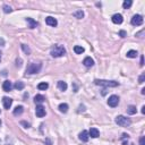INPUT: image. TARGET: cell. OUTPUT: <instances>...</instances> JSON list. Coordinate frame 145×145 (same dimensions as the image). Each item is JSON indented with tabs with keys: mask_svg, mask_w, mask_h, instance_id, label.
Masks as SVG:
<instances>
[{
	"mask_svg": "<svg viewBox=\"0 0 145 145\" xmlns=\"http://www.w3.org/2000/svg\"><path fill=\"white\" fill-rule=\"evenodd\" d=\"M50 53H51V56L55 57V58H59V57H62L65 53H66V49H65L62 45L57 44V45H55V47H52Z\"/></svg>",
	"mask_w": 145,
	"mask_h": 145,
	"instance_id": "obj_1",
	"label": "cell"
},
{
	"mask_svg": "<svg viewBox=\"0 0 145 145\" xmlns=\"http://www.w3.org/2000/svg\"><path fill=\"white\" fill-rule=\"evenodd\" d=\"M42 68L41 62H31L26 68V74L28 75H32V74H38Z\"/></svg>",
	"mask_w": 145,
	"mask_h": 145,
	"instance_id": "obj_2",
	"label": "cell"
},
{
	"mask_svg": "<svg viewBox=\"0 0 145 145\" xmlns=\"http://www.w3.org/2000/svg\"><path fill=\"white\" fill-rule=\"evenodd\" d=\"M94 84L100 85V86H104V87H116L119 85V83L116 81H106V79H95Z\"/></svg>",
	"mask_w": 145,
	"mask_h": 145,
	"instance_id": "obj_3",
	"label": "cell"
},
{
	"mask_svg": "<svg viewBox=\"0 0 145 145\" xmlns=\"http://www.w3.org/2000/svg\"><path fill=\"white\" fill-rule=\"evenodd\" d=\"M116 124L121 126V127H128L129 125L132 124V121H130L129 118L125 117V116H118V117L116 118Z\"/></svg>",
	"mask_w": 145,
	"mask_h": 145,
	"instance_id": "obj_4",
	"label": "cell"
},
{
	"mask_svg": "<svg viewBox=\"0 0 145 145\" xmlns=\"http://www.w3.org/2000/svg\"><path fill=\"white\" fill-rule=\"evenodd\" d=\"M143 22H144L143 16H141V15H135V16H133V18H132V24L134 25V26H140V25L143 24Z\"/></svg>",
	"mask_w": 145,
	"mask_h": 145,
	"instance_id": "obj_5",
	"label": "cell"
},
{
	"mask_svg": "<svg viewBox=\"0 0 145 145\" xmlns=\"http://www.w3.org/2000/svg\"><path fill=\"white\" fill-rule=\"evenodd\" d=\"M118 103H119V98L117 95H111L109 98V100H108V104H109L110 107H112V108L117 107Z\"/></svg>",
	"mask_w": 145,
	"mask_h": 145,
	"instance_id": "obj_6",
	"label": "cell"
},
{
	"mask_svg": "<svg viewBox=\"0 0 145 145\" xmlns=\"http://www.w3.org/2000/svg\"><path fill=\"white\" fill-rule=\"evenodd\" d=\"M35 113L36 116H38L39 118H42L45 116V109L43 106H41V104H39V106H36V109H35Z\"/></svg>",
	"mask_w": 145,
	"mask_h": 145,
	"instance_id": "obj_7",
	"label": "cell"
},
{
	"mask_svg": "<svg viewBox=\"0 0 145 145\" xmlns=\"http://www.w3.org/2000/svg\"><path fill=\"white\" fill-rule=\"evenodd\" d=\"M45 23H47V25H49V26H52V27H55L57 26V24H58V22H57V19L56 18H53V17H47L45 18Z\"/></svg>",
	"mask_w": 145,
	"mask_h": 145,
	"instance_id": "obj_8",
	"label": "cell"
},
{
	"mask_svg": "<svg viewBox=\"0 0 145 145\" xmlns=\"http://www.w3.org/2000/svg\"><path fill=\"white\" fill-rule=\"evenodd\" d=\"M111 19H112V23H115V24H121L124 22V18L120 14H115Z\"/></svg>",
	"mask_w": 145,
	"mask_h": 145,
	"instance_id": "obj_9",
	"label": "cell"
},
{
	"mask_svg": "<svg viewBox=\"0 0 145 145\" xmlns=\"http://www.w3.org/2000/svg\"><path fill=\"white\" fill-rule=\"evenodd\" d=\"M2 103H4V108L5 109H9L11 107V104H13V100H11L10 98H7V96H5L4 99H2Z\"/></svg>",
	"mask_w": 145,
	"mask_h": 145,
	"instance_id": "obj_10",
	"label": "cell"
},
{
	"mask_svg": "<svg viewBox=\"0 0 145 145\" xmlns=\"http://www.w3.org/2000/svg\"><path fill=\"white\" fill-rule=\"evenodd\" d=\"M13 84H11L10 81H5L4 84H2V89H4L5 92H9V91H11V89H13Z\"/></svg>",
	"mask_w": 145,
	"mask_h": 145,
	"instance_id": "obj_11",
	"label": "cell"
},
{
	"mask_svg": "<svg viewBox=\"0 0 145 145\" xmlns=\"http://www.w3.org/2000/svg\"><path fill=\"white\" fill-rule=\"evenodd\" d=\"M83 64L85 67H92L94 65V60H93L91 57H86V58L83 60Z\"/></svg>",
	"mask_w": 145,
	"mask_h": 145,
	"instance_id": "obj_12",
	"label": "cell"
},
{
	"mask_svg": "<svg viewBox=\"0 0 145 145\" xmlns=\"http://www.w3.org/2000/svg\"><path fill=\"white\" fill-rule=\"evenodd\" d=\"M89 136H91L92 138H98L100 136V132L96 128H91L89 132Z\"/></svg>",
	"mask_w": 145,
	"mask_h": 145,
	"instance_id": "obj_13",
	"label": "cell"
},
{
	"mask_svg": "<svg viewBox=\"0 0 145 145\" xmlns=\"http://www.w3.org/2000/svg\"><path fill=\"white\" fill-rule=\"evenodd\" d=\"M89 132H86V130H83V132L79 134V140L82 142H87L89 141Z\"/></svg>",
	"mask_w": 145,
	"mask_h": 145,
	"instance_id": "obj_14",
	"label": "cell"
},
{
	"mask_svg": "<svg viewBox=\"0 0 145 145\" xmlns=\"http://www.w3.org/2000/svg\"><path fill=\"white\" fill-rule=\"evenodd\" d=\"M26 22H27L28 27H30V28H35L36 26H38V23L34 21L33 18H30V17H27V18H26Z\"/></svg>",
	"mask_w": 145,
	"mask_h": 145,
	"instance_id": "obj_15",
	"label": "cell"
},
{
	"mask_svg": "<svg viewBox=\"0 0 145 145\" xmlns=\"http://www.w3.org/2000/svg\"><path fill=\"white\" fill-rule=\"evenodd\" d=\"M44 100H45V98L43 95H41V94H38V95L34 96V102H35V103H38V104L43 103Z\"/></svg>",
	"mask_w": 145,
	"mask_h": 145,
	"instance_id": "obj_16",
	"label": "cell"
},
{
	"mask_svg": "<svg viewBox=\"0 0 145 145\" xmlns=\"http://www.w3.org/2000/svg\"><path fill=\"white\" fill-rule=\"evenodd\" d=\"M23 111H24V108H23L22 106L16 107L15 109H14V116H19V115H22Z\"/></svg>",
	"mask_w": 145,
	"mask_h": 145,
	"instance_id": "obj_17",
	"label": "cell"
},
{
	"mask_svg": "<svg viewBox=\"0 0 145 145\" xmlns=\"http://www.w3.org/2000/svg\"><path fill=\"white\" fill-rule=\"evenodd\" d=\"M67 83L66 82H62V81H59L58 82V89L60 91H66L67 90Z\"/></svg>",
	"mask_w": 145,
	"mask_h": 145,
	"instance_id": "obj_18",
	"label": "cell"
},
{
	"mask_svg": "<svg viewBox=\"0 0 145 145\" xmlns=\"http://www.w3.org/2000/svg\"><path fill=\"white\" fill-rule=\"evenodd\" d=\"M59 110H60V112L66 113V112L68 111V104H67V103H61V104H59Z\"/></svg>",
	"mask_w": 145,
	"mask_h": 145,
	"instance_id": "obj_19",
	"label": "cell"
},
{
	"mask_svg": "<svg viewBox=\"0 0 145 145\" xmlns=\"http://www.w3.org/2000/svg\"><path fill=\"white\" fill-rule=\"evenodd\" d=\"M127 112H128L129 115H135V113L137 112V109H136L135 106H129L127 108Z\"/></svg>",
	"mask_w": 145,
	"mask_h": 145,
	"instance_id": "obj_20",
	"label": "cell"
},
{
	"mask_svg": "<svg viewBox=\"0 0 145 145\" xmlns=\"http://www.w3.org/2000/svg\"><path fill=\"white\" fill-rule=\"evenodd\" d=\"M74 51H75V53H77V55H82V53L85 51V49L83 47H79V45H76L75 48H74Z\"/></svg>",
	"mask_w": 145,
	"mask_h": 145,
	"instance_id": "obj_21",
	"label": "cell"
},
{
	"mask_svg": "<svg viewBox=\"0 0 145 145\" xmlns=\"http://www.w3.org/2000/svg\"><path fill=\"white\" fill-rule=\"evenodd\" d=\"M24 83H23V82H16L15 83V85H14V87H15L16 90H18V91H22L23 89H24Z\"/></svg>",
	"mask_w": 145,
	"mask_h": 145,
	"instance_id": "obj_22",
	"label": "cell"
},
{
	"mask_svg": "<svg viewBox=\"0 0 145 145\" xmlns=\"http://www.w3.org/2000/svg\"><path fill=\"white\" fill-rule=\"evenodd\" d=\"M132 5H133L132 0H125L124 4H123V7L125 8V9H129V8L132 7Z\"/></svg>",
	"mask_w": 145,
	"mask_h": 145,
	"instance_id": "obj_23",
	"label": "cell"
},
{
	"mask_svg": "<svg viewBox=\"0 0 145 145\" xmlns=\"http://www.w3.org/2000/svg\"><path fill=\"white\" fill-rule=\"evenodd\" d=\"M49 87V84L48 83H45V82H43V83H40L39 85H38V89L39 90H41V91H45Z\"/></svg>",
	"mask_w": 145,
	"mask_h": 145,
	"instance_id": "obj_24",
	"label": "cell"
},
{
	"mask_svg": "<svg viewBox=\"0 0 145 145\" xmlns=\"http://www.w3.org/2000/svg\"><path fill=\"white\" fill-rule=\"evenodd\" d=\"M74 16H75L76 18H78V19L83 18V17H84V11H83V10H77V11H75V13H74Z\"/></svg>",
	"mask_w": 145,
	"mask_h": 145,
	"instance_id": "obj_25",
	"label": "cell"
},
{
	"mask_svg": "<svg viewBox=\"0 0 145 145\" xmlns=\"http://www.w3.org/2000/svg\"><path fill=\"white\" fill-rule=\"evenodd\" d=\"M127 57H128V58H136V57H137V51L129 50L128 52H127Z\"/></svg>",
	"mask_w": 145,
	"mask_h": 145,
	"instance_id": "obj_26",
	"label": "cell"
},
{
	"mask_svg": "<svg viewBox=\"0 0 145 145\" xmlns=\"http://www.w3.org/2000/svg\"><path fill=\"white\" fill-rule=\"evenodd\" d=\"M22 49H23V51H24L25 53H26V55H30L31 53V49L27 47L26 44H22Z\"/></svg>",
	"mask_w": 145,
	"mask_h": 145,
	"instance_id": "obj_27",
	"label": "cell"
},
{
	"mask_svg": "<svg viewBox=\"0 0 145 145\" xmlns=\"http://www.w3.org/2000/svg\"><path fill=\"white\" fill-rule=\"evenodd\" d=\"M119 36H120V38H126V36H127L126 31H124V30L119 31Z\"/></svg>",
	"mask_w": 145,
	"mask_h": 145,
	"instance_id": "obj_28",
	"label": "cell"
},
{
	"mask_svg": "<svg viewBox=\"0 0 145 145\" xmlns=\"http://www.w3.org/2000/svg\"><path fill=\"white\" fill-rule=\"evenodd\" d=\"M4 11H5L6 14H7V13H10V11H11V8L9 7V6L5 5V6H4Z\"/></svg>",
	"mask_w": 145,
	"mask_h": 145,
	"instance_id": "obj_29",
	"label": "cell"
},
{
	"mask_svg": "<svg viewBox=\"0 0 145 145\" xmlns=\"http://www.w3.org/2000/svg\"><path fill=\"white\" fill-rule=\"evenodd\" d=\"M144 79H145V74H142V75L140 76V79H138V83L143 84L144 83Z\"/></svg>",
	"mask_w": 145,
	"mask_h": 145,
	"instance_id": "obj_30",
	"label": "cell"
},
{
	"mask_svg": "<svg viewBox=\"0 0 145 145\" xmlns=\"http://www.w3.org/2000/svg\"><path fill=\"white\" fill-rule=\"evenodd\" d=\"M140 145H145V137L144 136H142L141 140H140Z\"/></svg>",
	"mask_w": 145,
	"mask_h": 145,
	"instance_id": "obj_31",
	"label": "cell"
},
{
	"mask_svg": "<svg viewBox=\"0 0 145 145\" xmlns=\"http://www.w3.org/2000/svg\"><path fill=\"white\" fill-rule=\"evenodd\" d=\"M16 62H17V66H18V67H21L22 66V59H17V60H16Z\"/></svg>",
	"mask_w": 145,
	"mask_h": 145,
	"instance_id": "obj_32",
	"label": "cell"
},
{
	"mask_svg": "<svg viewBox=\"0 0 145 145\" xmlns=\"http://www.w3.org/2000/svg\"><path fill=\"white\" fill-rule=\"evenodd\" d=\"M22 125H24V126L25 127H26V128H28V127H30V124H27V123H25V121H22V123H21Z\"/></svg>",
	"mask_w": 145,
	"mask_h": 145,
	"instance_id": "obj_33",
	"label": "cell"
},
{
	"mask_svg": "<svg viewBox=\"0 0 145 145\" xmlns=\"http://www.w3.org/2000/svg\"><path fill=\"white\" fill-rule=\"evenodd\" d=\"M144 34V31H142V32H140V33H137L136 34V36H138V38H142V35Z\"/></svg>",
	"mask_w": 145,
	"mask_h": 145,
	"instance_id": "obj_34",
	"label": "cell"
},
{
	"mask_svg": "<svg viewBox=\"0 0 145 145\" xmlns=\"http://www.w3.org/2000/svg\"><path fill=\"white\" fill-rule=\"evenodd\" d=\"M141 66H144V57H141Z\"/></svg>",
	"mask_w": 145,
	"mask_h": 145,
	"instance_id": "obj_35",
	"label": "cell"
},
{
	"mask_svg": "<svg viewBox=\"0 0 145 145\" xmlns=\"http://www.w3.org/2000/svg\"><path fill=\"white\" fill-rule=\"evenodd\" d=\"M44 142H45V143H47L48 145H52V144H51V141H50V140H48V138H47V140H45Z\"/></svg>",
	"mask_w": 145,
	"mask_h": 145,
	"instance_id": "obj_36",
	"label": "cell"
},
{
	"mask_svg": "<svg viewBox=\"0 0 145 145\" xmlns=\"http://www.w3.org/2000/svg\"><path fill=\"white\" fill-rule=\"evenodd\" d=\"M0 44H1V45H4V44H5V41H4L2 39H0Z\"/></svg>",
	"mask_w": 145,
	"mask_h": 145,
	"instance_id": "obj_37",
	"label": "cell"
},
{
	"mask_svg": "<svg viewBox=\"0 0 145 145\" xmlns=\"http://www.w3.org/2000/svg\"><path fill=\"white\" fill-rule=\"evenodd\" d=\"M142 113H145V106L142 107Z\"/></svg>",
	"mask_w": 145,
	"mask_h": 145,
	"instance_id": "obj_38",
	"label": "cell"
},
{
	"mask_svg": "<svg viewBox=\"0 0 145 145\" xmlns=\"http://www.w3.org/2000/svg\"><path fill=\"white\" fill-rule=\"evenodd\" d=\"M142 94H145V89H142Z\"/></svg>",
	"mask_w": 145,
	"mask_h": 145,
	"instance_id": "obj_39",
	"label": "cell"
},
{
	"mask_svg": "<svg viewBox=\"0 0 145 145\" xmlns=\"http://www.w3.org/2000/svg\"><path fill=\"white\" fill-rule=\"evenodd\" d=\"M0 61H1V51H0Z\"/></svg>",
	"mask_w": 145,
	"mask_h": 145,
	"instance_id": "obj_40",
	"label": "cell"
},
{
	"mask_svg": "<svg viewBox=\"0 0 145 145\" xmlns=\"http://www.w3.org/2000/svg\"><path fill=\"white\" fill-rule=\"evenodd\" d=\"M0 125H1V120H0Z\"/></svg>",
	"mask_w": 145,
	"mask_h": 145,
	"instance_id": "obj_41",
	"label": "cell"
}]
</instances>
